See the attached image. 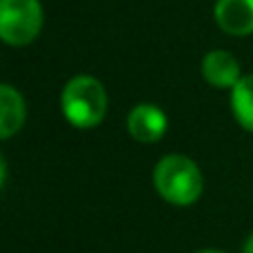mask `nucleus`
<instances>
[{
	"label": "nucleus",
	"mask_w": 253,
	"mask_h": 253,
	"mask_svg": "<svg viewBox=\"0 0 253 253\" xmlns=\"http://www.w3.org/2000/svg\"><path fill=\"white\" fill-rule=\"evenodd\" d=\"M200 167L187 156L169 153L153 169V187L162 200L175 207H189L202 193Z\"/></svg>",
	"instance_id": "nucleus-1"
},
{
	"label": "nucleus",
	"mask_w": 253,
	"mask_h": 253,
	"mask_svg": "<svg viewBox=\"0 0 253 253\" xmlns=\"http://www.w3.org/2000/svg\"><path fill=\"white\" fill-rule=\"evenodd\" d=\"M60 107L69 125L78 129H93L107 116V89L93 76H74L62 89Z\"/></svg>",
	"instance_id": "nucleus-2"
},
{
	"label": "nucleus",
	"mask_w": 253,
	"mask_h": 253,
	"mask_svg": "<svg viewBox=\"0 0 253 253\" xmlns=\"http://www.w3.org/2000/svg\"><path fill=\"white\" fill-rule=\"evenodd\" d=\"M42 29L40 0H0V38L11 47L34 42Z\"/></svg>",
	"instance_id": "nucleus-3"
},
{
	"label": "nucleus",
	"mask_w": 253,
	"mask_h": 253,
	"mask_svg": "<svg viewBox=\"0 0 253 253\" xmlns=\"http://www.w3.org/2000/svg\"><path fill=\"white\" fill-rule=\"evenodd\" d=\"M167 125L169 123H167L165 111L151 102H140L126 116V129L135 142H158L167 133Z\"/></svg>",
	"instance_id": "nucleus-4"
},
{
	"label": "nucleus",
	"mask_w": 253,
	"mask_h": 253,
	"mask_svg": "<svg viewBox=\"0 0 253 253\" xmlns=\"http://www.w3.org/2000/svg\"><path fill=\"white\" fill-rule=\"evenodd\" d=\"M213 16L224 34L238 38L253 34V0H215Z\"/></svg>",
	"instance_id": "nucleus-5"
},
{
	"label": "nucleus",
	"mask_w": 253,
	"mask_h": 253,
	"mask_svg": "<svg viewBox=\"0 0 253 253\" xmlns=\"http://www.w3.org/2000/svg\"><path fill=\"white\" fill-rule=\"evenodd\" d=\"M202 76L215 89H233L240 83V65L229 51L213 49L202 60Z\"/></svg>",
	"instance_id": "nucleus-6"
},
{
	"label": "nucleus",
	"mask_w": 253,
	"mask_h": 253,
	"mask_svg": "<svg viewBox=\"0 0 253 253\" xmlns=\"http://www.w3.org/2000/svg\"><path fill=\"white\" fill-rule=\"evenodd\" d=\"M27 118V107L20 91L11 84L0 87V138L9 140L13 133L22 129Z\"/></svg>",
	"instance_id": "nucleus-7"
},
{
	"label": "nucleus",
	"mask_w": 253,
	"mask_h": 253,
	"mask_svg": "<svg viewBox=\"0 0 253 253\" xmlns=\"http://www.w3.org/2000/svg\"><path fill=\"white\" fill-rule=\"evenodd\" d=\"M231 111L238 125L253 133V74L242 76L231 89Z\"/></svg>",
	"instance_id": "nucleus-8"
},
{
	"label": "nucleus",
	"mask_w": 253,
	"mask_h": 253,
	"mask_svg": "<svg viewBox=\"0 0 253 253\" xmlns=\"http://www.w3.org/2000/svg\"><path fill=\"white\" fill-rule=\"evenodd\" d=\"M242 253H253V233H251L249 238H247L245 247H242Z\"/></svg>",
	"instance_id": "nucleus-9"
},
{
	"label": "nucleus",
	"mask_w": 253,
	"mask_h": 253,
	"mask_svg": "<svg viewBox=\"0 0 253 253\" xmlns=\"http://www.w3.org/2000/svg\"><path fill=\"white\" fill-rule=\"evenodd\" d=\"M198 253H224V251H218V249H205V251H198Z\"/></svg>",
	"instance_id": "nucleus-10"
}]
</instances>
